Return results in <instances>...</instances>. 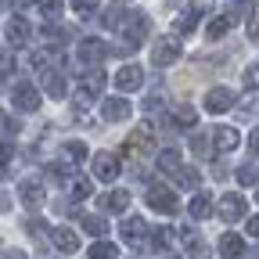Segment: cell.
Here are the masks:
<instances>
[{
    "label": "cell",
    "instance_id": "cell-1",
    "mask_svg": "<svg viewBox=\"0 0 259 259\" xmlns=\"http://www.w3.org/2000/svg\"><path fill=\"white\" fill-rule=\"evenodd\" d=\"M144 198H148V209H155V212H162V216H169V212H177V194L166 187V184H158V180H151L148 184V194H144Z\"/></svg>",
    "mask_w": 259,
    "mask_h": 259
},
{
    "label": "cell",
    "instance_id": "cell-2",
    "mask_svg": "<svg viewBox=\"0 0 259 259\" xmlns=\"http://www.w3.org/2000/svg\"><path fill=\"white\" fill-rule=\"evenodd\" d=\"M180 58V40L177 36H158L155 47H151V65H158V69H166V65H173Z\"/></svg>",
    "mask_w": 259,
    "mask_h": 259
},
{
    "label": "cell",
    "instance_id": "cell-3",
    "mask_svg": "<svg viewBox=\"0 0 259 259\" xmlns=\"http://www.w3.org/2000/svg\"><path fill=\"white\" fill-rule=\"evenodd\" d=\"M148 148H151V130H148V126H144V130H134L130 141L122 144V158H126V162H141V158L148 155Z\"/></svg>",
    "mask_w": 259,
    "mask_h": 259
},
{
    "label": "cell",
    "instance_id": "cell-4",
    "mask_svg": "<svg viewBox=\"0 0 259 259\" xmlns=\"http://www.w3.org/2000/svg\"><path fill=\"white\" fill-rule=\"evenodd\" d=\"M144 234H148V223H144L141 216H130V220L119 223V238H122L130 248H141V245H144Z\"/></svg>",
    "mask_w": 259,
    "mask_h": 259
},
{
    "label": "cell",
    "instance_id": "cell-5",
    "mask_svg": "<svg viewBox=\"0 0 259 259\" xmlns=\"http://www.w3.org/2000/svg\"><path fill=\"white\" fill-rule=\"evenodd\" d=\"M90 166H94V177H97V180H105V184H112V180L119 177V158H115L112 151H97Z\"/></svg>",
    "mask_w": 259,
    "mask_h": 259
},
{
    "label": "cell",
    "instance_id": "cell-6",
    "mask_svg": "<svg viewBox=\"0 0 259 259\" xmlns=\"http://www.w3.org/2000/svg\"><path fill=\"white\" fill-rule=\"evenodd\" d=\"M11 101H15L18 112H36V108H40V90L32 87V83H18V87L11 90Z\"/></svg>",
    "mask_w": 259,
    "mask_h": 259
},
{
    "label": "cell",
    "instance_id": "cell-7",
    "mask_svg": "<svg viewBox=\"0 0 259 259\" xmlns=\"http://www.w3.org/2000/svg\"><path fill=\"white\" fill-rule=\"evenodd\" d=\"M216 212H220L223 223H238L245 216V198H241V194H223L220 205H216Z\"/></svg>",
    "mask_w": 259,
    "mask_h": 259
},
{
    "label": "cell",
    "instance_id": "cell-8",
    "mask_svg": "<svg viewBox=\"0 0 259 259\" xmlns=\"http://www.w3.org/2000/svg\"><path fill=\"white\" fill-rule=\"evenodd\" d=\"M227 108H234V94L227 90V87H212V90L205 94V112L220 115V112H227Z\"/></svg>",
    "mask_w": 259,
    "mask_h": 259
},
{
    "label": "cell",
    "instance_id": "cell-9",
    "mask_svg": "<svg viewBox=\"0 0 259 259\" xmlns=\"http://www.w3.org/2000/svg\"><path fill=\"white\" fill-rule=\"evenodd\" d=\"M141 83H144L141 65H122V69L115 72V87H119L122 94H130V90H141Z\"/></svg>",
    "mask_w": 259,
    "mask_h": 259
},
{
    "label": "cell",
    "instance_id": "cell-10",
    "mask_svg": "<svg viewBox=\"0 0 259 259\" xmlns=\"http://www.w3.org/2000/svg\"><path fill=\"white\" fill-rule=\"evenodd\" d=\"M4 36H8L11 47H25L29 36H32V29H29L25 18H11V22H4Z\"/></svg>",
    "mask_w": 259,
    "mask_h": 259
},
{
    "label": "cell",
    "instance_id": "cell-11",
    "mask_svg": "<svg viewBox=\"0 0 259 259\" xmlns=\"http://www.w3.org/2000/svg\"><path fill=\"white\" fill-rule=\"evenodd\" d=\"M18 194H22V202H25L29 209H40V205L47 202V194H44V184H40V180H22V184H18Z\"/></svg>",
    "mask_w": 259,
    "mask_h": 259
},
{
    "label": "cell",
    "instance_id": "cell-12",
    "mask_svg": "<svg viewBox=\"0 0 259 259\" xmlns=\"http://www.w3.org/2000/svg\"><path fill=\"white\" fill-rule=\"evenodd\" d=\"M212 144H216V151H234V148L241 144V134H238L234 126H216Z\"/></svg>",
    "mask_w": 259,
    "mask_h": 259
},
{
    "label": "cell",
    "instance_id": "cell-13",
    "mask_svg": "<svg viewBox=\"0 0 259 259\" xmlns=\"http://www.w3.org/2000/svg\"><path fill=\"white\" fill-rule=\"evenodd\" d=\"M101 115L108 122H122V119H130V101L126 97H108V101L101 105Z\"/></svg>",
    "mask_w": 259,
    "mask_h": 259
},
{
    "label": "cell",
    "instance_id": "cell-14",
    "mask_svg": "<svg viewBox=\"0 0 259 259\" xmlns=\"http://www.w3.org/2000/svg\"><path fill=\"white\" fill-rule=\"evenodd\" d=\"M180 238H184V245H187V255H191V259H209V245L198 238V231L184 227V231H180Z\"/></svg>",
    "mask_w": 259,
    "mask_h": 259
},
{
    "label": "cell",
    "instance_id": "cell-15",
    "mask_svg": "<svg viewBox=\"0 0 259 259\" xmlns=\"http://www.w3.org/2000/svg\"><path fill=\"white\" fill-rule=\"evenodd\" d=\"M105 54H108L105 40H83V44H79V61H83V65H97Z\"/></svg>",
    "mask_w": 259,
    "mask_h": 259
},
{
    "label": "cell",
    "instance_id": "cell-16",
    "mask_svg": "<svg viewBox=\"0 0 259 259\" xmlns=\"http://www.w3.org/2000/svg\"><path fill=\"white\" fill-rule=\"evenodd\" d=\"M51 241H54V248H61V252H79V238H76V231H69V227H54V231H51Z\"/></svg>",
    "mask_w": 259,
    "mask_h": 259
},
{
    "label": "cell",
    "instance_id": "cell-17",
    "mask_svg": "<svg viewBox=\"0 0 259 259\" xmlns=\"http://www.w3.org/2000/svg\"><path fill=\"white\" fill-rule=\"evenodd\" d=\"M220 255H223V259H241V255H245L241 234H231V231H227V234L220 238Z\"/></svg>",
    "mask_w": 259,
    "mask_h": 259
},
{
    "label": "cell",
    "instance_id": "cell-18",
    "mask_svg": "<svg viewBox=\"0 0 259 259\" xmlns=\"http://www.w3.org/2000/svg\"><path fill=\"white\" fill-rule=\"evenodd\" d=\"M44 90L54 97V101H61V97L69 94V83H65L61 72H44Z\"/></svg>",
    "mask_w": 259,
    "mask_h": 259
},
{
    "label": "cell",
    "instance_id": "cell-19",
    "mask_svg": "<svg viewBox=\"0 0 259 259\" xmlns=\"http://www.w3.org/2000/svg\"><path fill=\"white\" fill-rule=\"evenodd\" d=\"M126 205H130V194H126V191H108V194H101V209H105V212H126Z\"/></svg>",
    "mask_w": 259,
    "mask_h": 259
},
{
    "label": "cell",
    "instance_id": "cell-20",
    "mask_svg": "<svg viewBox=\"0 0 259 259\" xmlns=\"http://www.w3.org/2000/svg\"><path fill=\"white\" fill-rule=\"evenodd\" d=\"M234 22H231V15H216L209 25H205V36L209 40H220V36H227V29H231Z\"/></svg>",
    "mask_w": 259,
    "mask_h": 259
},
{
    "label": "cell",
    "instance_id": "cell-21",
    "mask_svg": "<svg viewBox=\"0 0 259 259\" xmlns=\"http://www.w3.org/2000/svg\"><path fill=\"white\" fill-rule=\"evenodd\" d=\"M187 212H191V220H209L212 216V202L205 198V194H198V198H191Z\"/></svg>",
    "mask_w": 259,
    "mask_h": 259
},
{
    "label": "cell",
    "instance_id": "cell-22",
    "mask_svg": "<svg viewBox=\"0 0 259 259\" xmlns=\"http://www.w3.org/2000/svg\"><path fill=\"white\" fill-rule=\"evenodd\" d=\"M69 194H72L76 202H83V198H90V194H94V187H90L87 177H69Z\"/></svg>",
    "mask_w": 259,
    "mask_h": 259
},
{
    "label": "cell",
    "instance_id": "cell-23",
    "mask_svg": "<svg viewBox=\"0 0 259 259\" xmlns=\"http://www.w3.org/2000/svg\"><path fill=\"white\" fill-rule=\"evenodd\" d=\"M198 11H202V4L194 0L191 11H184V15L177 18V29H180V32H194V25H198Z\"/></svg>",
    "mask_w": 259,
    "mask_h": 259
},
{
    "label": "cell",
    "instance_id": "cell-24",
    "mask_svg": "<svg viewBox=\"0 0 259 259\" xmlns=\"http://www.w3.org/2000/svg\"><path fill=\"white\" fill-rule=\"evenodd\" d=\"M158 169H162V173H177V169H180V151H177V148H166V151L158 155Z\"/></svg>",
    "mask_w": 259,
    "mask_h": 259
},
{
    "label": "cell",
    "instance_id": "cell-25",
    "mask_svg": "<svg viewBox=\"0 0 259 259\" xmlns=\"http://www.w3.org/2000/svg\"><path fill=\"white\" fill-rule=\"evenodd\" d=\"M173 122H177V126H184V130H191L194 122H198V112H194L191 105H180V108L173 112Z\"/></svg>",
    "mask_w": 259,
    "mask_h": 259
},
{
    "label": "cell",
    "instance_id": "cell-26",
    "mask_svg": "<svg viewBox=\"0 0 259 259\" xmlns=\"http://www.w3.org/2000/svg\"><path fill=\"white\" fill-rule=\"evenodd\" d=\"M83 231L94 234V238H105V234H108V223H105L101 216H83Z\"/></svg>",
    "mask_w": 259,
    "mask_h": 259
},
{
    "label": "cell",
    "instance_id": "cell-27",
    "mask_svg": "<svg viewBox=\"0 0 259 259\" xmlns=\"http://www.w3.org/2000/svg\"><path fill=\"white\" fill-rule=\"evenodd\" d=\"M173 177H177V184H180V187H198V180H202L194 166H180Z\"/></svg>",
    "mask_w": 259,
    "mask_h": 259
},
{
    "label": "cell",
    "instance_id": "cell-28",
    "mask_svg": "<svg viewBox=\"0 0 259 259\" xmlns=\"http://www.w3.org/2000/svg\"><path fill=\"white\" fill-rule=\"evenodd\" d=\"M115 255H119V248L112 241H94L90 245V259H115Z\"/></svg>",
    "mask_w": 259,
    "mask_h": 259
},
{
    "label": "cell",
    "instance_id": "cell-29",
    "mask_svg": "<svg viewBox=\"0 0 259 259\" xmlns=\"http://www.w3.org/2000/svg\"><path fill=\"white\" fill-rule=\"evenodd\" d=\"M65 158H69V162H83L87 158V144L83 141H69V144H65Z\"/></svg>",
    "mask_w": 259,
    "mask_h": 259
},
{
    "label": "cell",
    "instance_id": "cell-30",
    "mask_svg": "<svg viewBox=\"0 0 259 259\" xmlns=\"http://www.w3.org/2000/svg\"><path fill=\"white\" fill-rule=\"evenodd\" d=\"M169 241H173V231H169V227H158L155 238H151V248L162 252V248H169Z\"/></svg>",
    "mask_w": 259,
    "mask_h": 259
},
{
    "label": "cell",
    "instance_id": "cell-31",
    "mask_svg": "<svg viewBox=\"0 0 259 259\" xmlns=\"http://www.w3.org/2000/svg\"><path fill=\"white\" fill-rule=\"evenodd\" d=\"M94 101H97V90H87V87H83V90L76 94V108H79V112H90Z\"/></svg>",
    "mask_w": 259,
    "mask_h": 259
},
{
    "label": "cell",
    "instance_id": "cell-32",
    "mask_svg": "<svg viewBox=\"0 0 259 259\" xmlns=\"http://www.w3.org/2000/svg\"><path fill=\"white\" fill-rule=\"evenodd\" d=\"M83 87H87V90H101V87H105V72H101V69H90L87 79H83Z\"/></svg>",
    "mask_w": 259,
    "mask_h": 259
},
{
    "label": "cell",
    "instance_id": "cell-33",
    "mask_svg": "<svg viewBox=\"0 0 259 259\" xmlns=\"http://www.w3.org/2000/svg\"><path fill=\"white\" fill-rule=\"evenodd\" d=\"M40 8H44L47 22H58L61 18V0H40Z\"/></svg>",
    "mask_w": 259,
    "mask_h": 259
},
{
    "label": "cell",
    "instance_id": "cell-34",
    "mask_svg": "<svg viewBox=\"0 0 259 259\" xmlns=\"http://www.w3.org/2000/svg\"><path fill=\"white\" fill-rule=\"evenodd\" d=\"M255 180H259V169H255V166H241V169H238V184L252 187Z\"/></svg>",
    "mask_w": 259,
    "mask_h": 259
},
{
    "label": "cell",
    "instance_id": "cell-35",
    "mask_svg": "<svg viewBox=\"0 0 259 259\" xmlns=\"http://www.w3.org/2000/svg\"><path fill=\"white\" fill-rule=\"evenodd\" d=\"M245 87H248V90H259V61L245 69Z\"/></svg>",
    "mask_w": 259,
    "mask_h": 259
},
{
    "label": "cell",
    "instance_id": "cell-36",
    "mask_svg": "<svg viewBox=\"0 0 259 259\" xmlns=\"http://www.w3.org/2000/svg\"><path fill=\"white\" fill-rule=\"evenodd\" d=\"M11 72H15V58H11L8 51H0V79L11 76Z\"/></svg>",
    "mask_w": 259,
    "mask_h": 259
},
{
    "label": "cell",
    "instance_id": "cell-37",
    "mask_svg": "<svg viewBox=\"0 0 259 259\" xmlns=\"http://www.w3.org/2000/svg\"><path fill=\"white\" fill-rule=\"evenodd\" d=\"M209 148H212L209 137H191V151H194V155H209Z\"/></svg>",
    "mask_w": 259,
    "mask_h": 259
},
{
    "label": "cell",
    "instance_id": "cell-38",
    "mask_svg": "<svg viewBox=\"0 0 259 259\" xmlns=\"http://www.w3.org/2000/svg\"><path fill=\"white\" fill-rule=\"evenodd\" d=\"M11 158H15V144L11 141H0V166H8Z\"/></svg>",
    "mask_w": 259,
    "mask_h": 259
},
{
    "label": "cell",
    "instance_id": "cell-39",
    "mask_svg": "<svg viewBox=\"0 0 259 259\" xmlns=\"http://www.w3.org/2000/svg\"><path fill=\"white\" fill-rule=\"evenodd\" d=\"M72 8H76L79 15H90V11L97 8V0H72Z\"/></svg>",
    "mask_w": 259,
    "mask_h": 259
},
{
    "label": "cell",
    "instance_id": "cell-40",
    "mask_svg": "<svg viewBox=\"0 0 259 259\" xmlns=\"http://www.w3.org/2000/svg\"><path fill=\"white\" fill-rule=\"evenodd\" d=\"M158 108H162V94H151L144 101V112H158Z\"/></svg>",
    "mask_w": 259,
    "mask_h": 259
},
{
    "label": "cell",
    "instance_id": "cell-41",
    "mask_svg": "<svg viewBox=\"0 0 259 259\" xmlns=\"http://www.w3.org/2000/svg\"><path fill=\"white\" fill-rule=\"evenodd\" d=\"M234 11H238V18H248V15H252V0H238Z\"/></svg>",
    "mask_w": 259,
    "mask_h": 259
},
{
    "label": "cell",
    "instance_id": "cell-42",
    "mask_svg": "<svg viewBox=\"0 0 259 259\" xmlns=\"http://www.w3.org/2000/svg\"><path fill=\"white\" fill-rule=\"evenodd\" d=\"M15 130H18V122H15V119L0 115V134H15Z\"/></svg>",
    "mask_w": 259,
    "mask_h": 259
},
{
    "label": "cell",
    "instance_id": "cell-43",
    "mask_svg": "<svg viewBox=\"0 0 259 259\" xmlns=\"http://www.w3.org/2000/svg\"><path fill=\"white\" fill-rule=\"evenodd\" d=\"M0 259H29L22 248H4V252H0Z\"/></svg>",
    "mask_w": 259,
    "mask_h": 259
},
{
    "label": "cell",
    "instance_id": "cell-44",
    "mask_svg": "<svg viewBox=\"0 0 259 259\" xmlns=\"http://www.w3.org/2000/svg\"><path fill=\"white\" fill-rule=\"evenodd\" d=\"M245 231H248L252 238H259V212H255V216H252V220L245 223Z\"/></svg>",
    "mask_w": 259,
    "mask_h": 259
},
{
    "label": "cell",
    "instance_id": "cell-45",
    "mask_svg": "<svg viewBox=\"0 0 259 259\" xmlns=\"http://www.w3.org/2000/svg\"><path fill=\"white\" fill-rule=\"evenodd\" d=\"M248 148H252V155H259V126L248 134Z\"/></svg>",
    "mask_w": 259,
    "mask_h": 259
},
{
    "label": "cell",
    "instance_id": "cell-46",
    "mask_svg": "<svg viewBox=\"0 0 259 259\" xmlns=\"http://www.w3.org/2000/svg\"><path fill=\"white\" fill-rule=\"evenodd\" d=\"M8 209H11V198H8V191L0 187V212H8Z\"/></svg>",
    "mask_w": 259,
    "mask_h": 259
},
{
    "label": "cell",
    "instance_id": "cell-47",
    "mask_svg": "<svg viewBox=\"0 0 259 259\" xmlns=\"http://www.w3.org/2000/svg\"><path fill=\"white\" fill-rule=\"evenodd\" d=\"M248 36L259 44V18H252V25H248Z\"/></svg>",
    "mask_w": 259,
    "mask_h": 259
},
{
    "label": "cell",
    "instance_id": "cell-48",
    "mask_svg": "<svg viewBox=\"0 0 259 259\" xmlns=\"http://www.w3.org/2000/svg\"><path fill=\"white\" fill-rule=\"evenodd\" d=\"M15 4H18V8L25 11V8H36V4H40V0H15Z\"/></svg>",
    "mask_w": 259,
    "mask_h": 259
},
{
    "label": "cell",
    "instance_id": "cell-49",
    "mask_svg": "<svg viewBox=\"0 0 259 259\" xmlns=\"http://www.w3.org/2000/svg\"><path fill=\"white\" fill-rule=\"evenodd\" d=\"M4 4H11V0H0V8H4Z\"/></svg>",
    "mask_w": 259,
    "mask_h": 259
},
{
    "label": "cell",
    "instance_id": "cell-50",
    "mask_svg": "<svg viewBox=\"0 0 259 259\" xmlns=\"http://www.w3.org/2000/svg\"><path fill=\"white\" fill-rule=\"evenodd\" d=\"M169 259H180V255H169Z\"/></svg>",
    "mask_w": 259,
    "mask_h": 259
},
{
    "label": "cell",
    "instance_id": "cell-51",
    "mask_svg": "<svg viewBox=\"0 0 259 259\" xmlns=\"http://www.w3.org/2000/svg\"><path fill=\"white\" fill-rule=\"evenodd\" d=\"M255 198H259V191H255Z\"/></svg>",
    "mask_w": 259,
    "mask_h": 259
}]
</instances>
